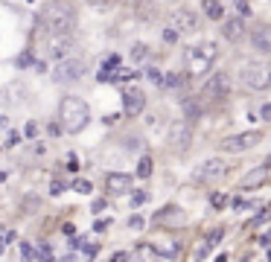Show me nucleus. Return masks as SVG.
Wrapping results in <instances>:
<instances>
[{
  "mask_svg": "<svg viewBox=\"0 0 271 262\" xmlns=\"http://www.w3.org/2000/svg\"><path fill=\"white\" fill-rule=\"evenodd\" d=\"M41 29L47 35H70L76 29V9L67 0H53L41 12Z\"/></svg>",
  "mask_w": 271,
  "mask_h": 262,
  "instance_id": "f257e3e1",
  "label": "nucleus"
},
{
  "mask_svg": "<svg viewBox=\"0 0 271 262\" xmlns=\"http://www.w3.org/2000/svg\"><path fill=\"white\" fill-rule=\"evenodd\" d=\"M58 117H61V125L67 134H79L90 122V111H88L85 99H79V96H64L58 105Z\"/></svg>",
  "mask_w": 271,
  "mask_h": 262,
  "instance_id": "f03ea898",
  "label": "nucleus"
},
{
  "mask_svg": "<svg viewBox=\"0 0 271 262\" xmlns=\"http://www.w3.org/2000/svg\"><path fill=\"white\" fill-rule=\"evenodd\" d=\"M216 55H219V47L213 41L190 47V52H187V73L190 76H207V70L213 67Z\"/></svg>",
  "mask_w": 271,
  "mask_h": 262,
  "instance_id": "7ed1b4c3",
  "label": "nucleus"
},
{
  "mask_svg": "<svg viewBox=\"0 0 271 262\" xmlns=\"http://www.w3.org/2000/svg\"><path fill=\"white\" fill-rule=\"evenodd\" d=\"M239 79L248 85V87H254V90H266L271 85V73L266 64H260V61H248V64H242L239 67Z\"/></svg>",
  "mask_w": 271,
  "mask_h": 262,
  "instance_id": "20e7f679",
  "label": "nucleus"
},
{
  "mask_svg": "<svg viewBox=\"0 0 271 262\" xmlns=\"http://www.w3.org/2000/svg\"><path fill=\"white\" fill-rule=\"evenodd\" d=\"M85 73V61L82 58H61L58 64H55V70H53V79L58 82V85H73V82H79V76Z\"/></svg>",
  "mask_w": 271,
  "mask_h": 262,
  "instance_id": "39448f33",
  "label": "nucleus"
},
{
  "mask_svg": "<svg viewBox=\"0 0 271 262\" xmlns=\"http://www.w3.org/2000/svg\"><path fill=\"white\" fill-rule=\"evenodd\" d=\"M228 90H231L228 73H213V76L204 82V87H201V99H204V102H219V99L228 96Z\"/></svg>",
  "mask_w": 271,
  "mask_h": 262,
  "instance_id": "423d86ee",
  "label": "nucleus"
},
{
  "mask_svg": "<svg viewBox=\"0 0 271 262\" xmlns=\"http://www.w3.org/2000/svg\"><path fill=\"white\" fill-rule=\"evenodd\" d=\"M228 169H231V166H228L222 157H210V160L199 163V169H196V181H199V184L219 181V178H225V175H228Z\"/></svg>",
  "mask_w": 271,
  "mask_h": 262,
  "instance_id": "0eeeda50",
  "label": "nucleus"
},
{
  "mask_svg": "<svg viewBox=\"0 0 271 262\" xmlns=\"http://www.w3.org/2000/svg\"><path fill=\"white\" fill-rule=\"evenodd\" d=\"M263 140V134L260 131H245V134H234V137H225L222 140V152H231V155H236V152H245V149H254L257 143Z\"/></svg>",
  "mask_w": 271,
  "mask_h": 262,
  "instance_id": "6e6552de",
  "label": "nucleus"
},
{
  "mask_svg": "<svg viewBox=\"0 0 271 262\" xmlns=\"http://www.w3.org/2000/svg\"><path fill=\"white\" fill-rule=\"evenodd\" d=\"M169 143H172V149L175 152H187L190 149V143H193V122H175L172 128H169Z\"/></svg>",
  "mask_w": 271,
  "mask_h": 262,
  "instance_id": "1a4fd4ad",
  "label": "nucleus"
},
{
  "mask_svg": "<svg viewBox=\"0 0 271 262\" xmlns=\"http://www.w3.org/2000/svg\"><path fill=\"white\" fill-rule=\"evenodd\" d=\"M143 108H146V93L140 87H126L123 90V111L128 117H137Z\"/></svg>",
  "mask_w": 271,
  "mask_h": 262,
  "instance_id": "9d476101",
  "label": "nucleus"
},
{
  "mask_svg": "<svg viewBox=\"0 0 271 262\" xmlns=\"http://www.w3.org/2000/svg\"><path fill=\"white\" fill-rule=\"evenodd\" d=\"M152 251L161 254V257H166V260H175L178 251H181V242L172 239V236H155L152 239Z\"/></svg>",
  "mask_w": 271,
  "mask_h": 262,
  "instance_id": "9b49d317",
  "label": "nucleus"
},
{
  "mask_svg": "<svg viewBox=\"0 0 271 262\" xmlns=\"http://www.w3.org/2000/svg\"><path fill=\"white\" fill-rule=\"evenodd\" d=\"M105 190H108L111 195L131 192V175H126V172H111V175L105 178Z\"/></svg>",
  "mask_w": 271,
  "mask_h": 262,
  "instance_id": "f8f14e48",
  "label": "nucleus"
},
{
  "mask_svg": "<svg viewBox=\"0 0 271 262\" xmlns=\"http://www.w3.org/2000/svg\"><path fill=\"white\" fill-rule=\"evenodd\" d=\"M70 47H73V41H70V35H50V41H47V50H50V55L53 58H67V52H70Z\"/></svg>",
  "mask_w": 271,
  "mask_h": 262,
  "instance_id": "ddd939ff",
  "label": "nucleus"
},
{
  "mask_svg": "<svg viewBox=\"0 0 271 262\" xmlns=\"http://www.w3.org/2000/svg\"><path fill=\"white\" fill-rule=\"evenodd\" d=\"M269 184V163H263V166H257V169H251L245 178H242V190H257V187H266Z\"/></svg>",
  "mask_w": 271,
  "mask_h": 262,
  "instance_id": "4468645a",
  "label": "nucleus"
},
{
  "mask_svg": "<svg viewBox=\"0 0 271 262\" xmlns=\"http://www.w3.org/2000/svg\"><path fill=\"white\" fill-rule=\"evenodd\" d=\"M175 32L181 35V32H196L199 29V15L196 12H190V9H181V12H175Z\"/></svg>",
  "mask_w": 271,
  "mask_h": 262,
  "instance_id": "2eb2a0df",
  "label": "nucleus"
},
{
  "mask_svg": "<svg viewBox=\"0 0 271 262\" xmlns=\"http://www.w3.org/2000/svg\"><path fill=\"white\" fill-rule=\"evenodd\" d=\"M222 35L228 41H239L245 35V20L242 17H222Z\"/></svg>",
  "mask_w": 271,
  "mask_h": 262,
  "instance_id": "dca6fc26",
  "label": "nucleus"
},
{
  "mask_svg": "<svg viewBox=\"0 0 271 262\" xmlns=\"http://www.w3.org/2000/svg\"><path fill=\"white\" fill-rule=\"evenodd\" d=\"M222 236H225V230H222V227H213V230L204 236V242L199 245V260H204V257H207V254H210L219 242H222Z\"/></svg>",
  "mask_w": 271,
  "mask_h": 262,
  "instance_id": "f3484780",
  "label": "nucleus"
},
{
  "mask_svg": "<svg viewBox=\"0 0 271 262\" xmlns=\"http://www.w3.org/2000/svg\"><path fill=\"white\" fill-rule=\"evenodd\" d=\"M251 41H254V47L260 50V52H269L271 50V38H269V26H257L254 32H251Z\"/></svg>",
  "mask_w": 271,
  "mask_h": 262,
  "instance_id": "a211bd4d",
  "label": "nucleus"
},
{
  "mask_svg": "<svg viewBox=\"0 0 271 262\" xmlns=\"http://www.w3.org/2000/svg\"><path fill=\"white\" fill-rule=\"evenodd\" d=\"M181 108H184V117H187V122H193V120H199V114H201V99H196V96H187V99L181 102Z\"/></svg>",
  "mask_w": 271,
  "mask_h": 262,
  "instance_id": "6ab92c4d",
  "label": "nucleus"
},
{
  "mask_svg": "<svg viewBox=\"0 0 271 262\" xmlns=\"http://www.w3.org/2000/svg\"><path fill=\"white\" fill-rule=\"evenodd\" d=\"M204 12L210 20H222L225 17V0H204Z\"/></svg>",
  "mask_w": 271,
  "mask_h": 262,
  "instance_id": "aec40b11",
  "label": "nucleus"
},
{
  "mask_svg": "<svg viewBox=\"0 0 271 262\" xmlns=\"http://www.w3.org/2000/svg\"><path fill=\"white\" fill-rule=\"evenodd\" d=\"M184 82H187V79H184L181 73H163V82H161V85H166V87H172V90H181Z\"/></svg>",
  "mask_w": 271,
  "mask_h": 262,
  "instance_id": "412c9836",
  "label": "nucleus"
},
{
  "mask_svg": "<svg viewBox=\"0 0 271 262\" xmlns=\"http://www.w3.org/2000/svg\"><path fill=\"white\" fill-rule=\"evenodd\" d=\"M6 96H12L9 102H23L20 96H23V85H9L6 90H0V99H6Z\"/></svg>",
  "mask_w": 271,
  "mask_h": 262,
  "instance_id": "4be33fe9",
  "label": "nucleus"
},
{
  "mask_svg": "<svg viewBox=\"0 0 271 262\" xmlns=\"http://www.w3.org/2000/svg\"><path fill=\"white\" fill-rule=\"evenodd\" d=\"M32 257H35V262H53V248L44 242V245L32 248Z\"/></svg>",
  "mask_w": 271,
  "mask_h": 262,
  "instance_id": "5701e85b",
  "label": "nucleus"
},
{
  "mask_svg": "<svg viewBox=\"0 0 271 262\" xmlns=\"http://www.w3.org/2000/svg\"><path fill=\"white\" fill-rule=\"evenodd\" d=\"M146 55H149V47H146L143 41H137V44H131V58H134V61H143Z\"/></svg>",
  "mask_w": 271,
  "mask_h": 262,
  "instance_id": "b1692460",
  "label": "nucleus"
},
{
  "mask_svg": "<svg viewBox=\"0 0 271 262\" xmlns=\"http://www.w3.org/2000/svg\"><path fill=\"white\" fill-rule=\"evenodd\" d=\"M152 175V157L146 155V157H140V163H137V178H149Z\"/></svg>",
  "mask_w": 271,
  "mask_h": 262,
  "instance_id": "393cba45",
  "label": "nucleus"
},
{
  "mask_svg": "<svg viewBox=\"0 0 271 262\" xmlns=\"http://www.w3.org/2000/svg\"><path fill=\"white\" fill-rule=\"evenodd\" d=\"M131 79H137V73H134V70H126V67L114 70V82H131Z\"/></svg>",
  "mask_w": 271,
  "mask_h": 262,
  "instance_id": "a878e982",
  "label": "nucleus"
},
{
  "mask_svg": "<svg viewBox=\"0 0 271 262\" xmlns=\"http://www.w3.org/2000/svg\"><path fill=\"white\" fill-rule=\"evenodd\" d=\"M210 204H213L216 210H225V207H228V195H225V192H213V195H210Z\"/></svg>",
  "mask_w": 271,
  "mask_h": 262,
  "instance_id": "bb28decb",
  "label": "nucleus"
},
{
  "mask_svg": "<svg viewBox=\"0 0 271 262\" xmlns=\"http://www.w3.org/2000/svg\"><path fill=\"white\" fill-rule=\"evenodd\" d=\"M15 239H18V236H15L12 230H3V233H0V254H3V251H6V248L15 242Z\"/></svg>",
  "mask_w": 271,
  "mask_h": 262,
  "instance_id": "cd10ccee",
  "label": "nucleus"
},
{
  "mask_svg": "<svg viewBox=\"0 0 271 262\" xmlns=\"http://www.w3.org/2000/svg\"><path fill=\"white\" fill-rule=\"evenodd\" d=\"M146 79H149L152 85H161V82H163V73H161L158 67H149V70H146Z\"/></svg>",
  "mask_w": 271,
  "mask_h": 262,
  "instance_id": "c85d7f7f",
  "label": "nucleus"
},
{
  "mask_svg": "<svg viewBox=\"0 0 271 262\" xmlns=\"http://www.w3.org/2000/svg\"><path fill=\"white\" fill-rule=\"evenodd\" d=\"M73 190H76V192H82V195H88V192H90V181L76 178V181H73Z\"/></svg>",
  "mask_w": 271,
  "mask_h": 262,
  "instance_id": "c756f323",
  "label": "nucleus"
},
{
  "mask_svg": "<svg viewBox=\"0 0 271 262\" xmlns=\"http://www.w3.org/2000/svg\"><path fill=\"white\" fill-rule=\"evenodd\" d=\"M146 198H149V195H146L143 190H137V192L131 195V207H140V204H146Z\"/></svg>",
  "mask_w": 271,
  "mask_h": 262,
  "instance_id": "7c9ffc66",
  "label": "nucleus"
},
{
  "mask_svg": "<svg viewBox=\"0 0 271 262\" xmlns=\"http://www.w3.org/2000/svg\"><path fill=\"white\" fill-rule=\"evenodd\" d=\"M163 41H166V44H175V41H178V32H175V26H169V29L163 32Z\"/></svg>",
  "mask_w": 271,
  "mask_h": 262,
  "instance_id": "2f4dec72",
  "label": "nucleus"
},
{
  "mask_svg": "<svg viewBox=\"0 0 271 262\" xmlns=\"http://www.w3.org/2000/svg\"><path fill=\"white\" fill-rule=\"evenodd\" d=\"M23 134H26L29 140H35V137H38V125H35V122H26V128H23Z\"/></svg>",
  "mask_w": 271,
  "mask_h": 262,
  "instance_id": "473e14b6",
  "label": "nucleus"
},
{
  "mask_svg": "<svg viewBox=\"0 0 271 262\" xmlns=\"http://www.w3.org/2000/svg\"><path fill=\"white\" fill-rule=\"evenodd\" d=\"M234 3H236L239 15H251V3H248V0H234Z\"/></svg>",
  "mask_w": 271,
  "mask_h": 262,
  "instance_id": "72a5a7b5",
  "label": "nucleus"
},
{
  "mask_svg": "<svg viewBox=\"0 0 271 262\" xmlns=\"http://www.w3.org/2000/svg\"><path fill=\"white\" fill-rule=\"evenodd\" d=\"M96 79H99V82H114V70H105V67H102Z\"/></svg>",
  "mask_w": 271,
  "mask_h": 262,
  "instance_id": "f704fd0d",
  "label": "nucleus"
},
{
  "mask_svg": "<svg viewBox=\"0 0 271 262\" xmlns=\"http://www.w3.org/2000/svg\"><path fill=\"white\" fill-rule=\"evenodd\" d=\"M143 225H146V222H143L140 216H131V219H128V227H134V230H143Z\"/></svg>",
  "mask_w": 271,
  "mask_h": 262,
  "instance_id": "c9c22d12",
  "label": "nucleus"
},
{
  "mask_svg": "<svg viewBox=\"0 0 271 262\" xmlns=\"http://www.w3.org/2000/svg\"><path fill=\"white\" fill-rule=\"evenodd\" d=\"M32 64H35L32 55H20V58H18V67H32Z\"/></svg>",
  "mask_w": 271,
  "mask_h": 262,
  "instance_id": "e433bc0d",
  "label": "nucleus"
},
{
  "mask_svg": "<svg viewBox=\"0 0 271 262\" xmlns=\"http://www.w3.org/2000/svg\"><path fill=\"white\" fill-rule=\"evenodd\" d=\"M50 192H53V195H61V192H64V184H61V181H53V184H50Z\"/></svg>",
  "mask_w": 271,
  "mask_h": 262,
  "instance_id": "4c0bfd02",
  "label": "nucleus"
},
{
  "mask_svg": "<svg viewBox=\"0 0 271 262\" xmlns=\"http://www.w3.org/2000/svg\"><path fill=\"white\" fill-rule=\"evenodd\" d=\"M266 222H269V210H263V213H260V216L251 222V227H257V225H266Z\"/></svg>",
  "mask_w": 271,
  "mask_h": 262,
  "instance_id": "58836bf2",
  "label": "nucleus"
},
{
  "mask_svg": "<svg viewBox=\"0 0 271 262\" xmlns=\"http://www.w3.org/2000/svg\"><path fill=\"white\" fill-rule=\"evenodd\" d=\"M18 143H20V134H18V131H12V134H9V140H6V146H12V149H15Z\"/></svg>",
  "mask_w": 271,
  "mask_h": 262,
  "instance_id": "ea45409f",
  "label": "nucleus"
},
{
  "mask_svg": "<svg viewBox=\"0 0 271 262\" xmlns=\"http://www.w3.org/2000/svg\"><path fill=\"white\" fill-rule=\"evenodd\" d=\"M20 254H23L26 260H32V245H29V242H23V245H20Z\"/></svg>",
  "mask_w": 271,
  "mask_h": 262,
  "instance_id": "a19ab883",
  "label": "nucleus"
},
{
  "mask_svg": "<svg viewBox=\"0 0 271 262\" xmlns=\"http://www.w3.org/2000/svg\"><path fill=\"white\" fill-rule=\"evenodd\" d=\"M126 143H128V149H134V152H137V149H140V137H128V140H126Z\"/></svg>",
  "mask_w": 271,
  "mask_h": 262,
  "instance_id": "79ce46f5",
  "label": "nucleus"
},
{
  "mask_svg": "<svg viewBox=\"0 0 271 262\" xmlns=\"http://www.w3.org/2000/svg\"><path fill=\"white\" fill-rule=\"evenodd\" d=\"M245 207H248L245 198H234V210H245Z\"/></svg>",
  "mask_w": 271,
  "mask_h": 262,
  "instance_id": "37998d69",
  "label": "nucleus"
},
{
  "mask_svg": "<svg viewBox=\"0 0 271 262\" xmlns=\"http://www.w3.org/2000/svg\"><path fill=\"white\" fill-rule=\"evenodd\" d=\"M108 225H111V219H108V222H105V219H99V222H96V225H93V227H96V230H99V233H102V230H105V227H108Z\"/></svg>",
  "mask_w": 271,
  "mask_h": 262,
  "instance_id": "c03bdc74",
  "label": "nucleus"
},
{
  "mask_svg": "<svg viewBox=\"0 0 271 262\" xmlns=\"http://www.w3.org/2000/svg\"><path fill=\"white\" fill-rule=\"evenodd\" d=\"M111 262H128V254L120 251V254H114V260H111Z\"/></svg>",
  "mask_w": 271,
  "mask_h": 262,
  "instance_id": "a18cd8bd",
  "label": "nucleus"
},
{
  "mask_svg": "<svg viewBox=\"0 0 271 262\" xmlns=\"http://www.w3.org/2000/svg\"><path fill=\"white\" fill-rule=\"evenodd\" d=\"M99 210H105V201L99 198V201H93V213H99Z\"/></svg>",
  "mask_w": 271,
  "mask_h": 262,
  "instance_id": "49530a36",
  "label": "nucleus"
},
{
  "mask_svg": "<svg viewBox=\"0 0 271 262\" xmlns=\"http://www.w3.org/2000/svg\"><path fill=\"white\" fill-rule=\"evenodd\" d=\"M263 120H271V105H263Z\"/></svg>",
  "mask_w": 271,
  "mask_h": 262,
  "instance_id": "de8ad7c7",
  "label": "nucleus"
},
{
  "mask_svg": "<svg viewBox=\"0 0 271 262\" xmlns=\"http://www.w3.org/2000/svg\"><path fill=\"white\" fill-rule=\"evenodd\" d=\"M93 6H108V3H114V0H90Z\"/></svg>",
  "mask_w": 271,
  "mask_h": 262,
  "instance_id": "09e8293b",
  "label": "nucleus"
},
{
  "mask_svg": "<svg viewBox=\"0 0 271 262\" xmlns=\"http://www.w3.org/2000/svg\"><path fill=\"white\" fill-rule=\"evenodd\" d=\"M6 122H9V120H6V117H0V128H6Z\"/></svg>",
  "mask_w": 271,
  "mask_h": 262,
  "instance_id": "8fccbe9b",
  "label": "nucleus"
},
{
  "mask_svg": "<svg viewBox=\"0 0 271 262\" xmlns=\"http://www.w3.org/2000/svg\"><path fill=\"white\" fill-rule=\"evenodd\" d=\"M61 262H76V257H64Z\"/></svg>",
  "mask_w": 271,
  "mask_h": 262,
  "instance_id": "3c124183",
  "label": "nucleus"
},
{
  "mask_svg": "<svg viewBox=\"0 0 271 262\" xmlns=\"http://www.w3.org/2000/svg\"><path fill=\"white\" fill-rule=\"evenodd\" d=\"M3 181H6V175H3V172H0V184H3Z\"/></svg>",
  "mask_w": 271,
  "mask_h": 262,
  "instance_id": "603ef678",
  "label": "nucleus"
},
{
  "mask_svg": "<svg viewBox=\"0 0 271 262\" xmlns=\"http://www.w3.org/2000/svg\"><path fill=\"white\" fill-rule=\"evenodd\" d=\"M0 233H3V227H0Z\"/></svg>",
  "mask_w": 271,
  "mask_h": 262,
  "instance_id": "864d4df0",
  "label": "nucleus"
}]
</instances>
